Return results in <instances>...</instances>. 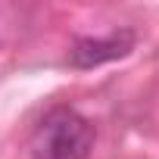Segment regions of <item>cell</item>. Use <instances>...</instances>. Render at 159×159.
I'll return each instance as SVG.
<instances>
[{
  "mask_svg": "<svg viewBox=\"0 0 159 159\" xmlns=\"http://www.w3.org/2000/svg\"><path fill=\"white\" fill-rule=\"evenodd\" d=\"M131 47H134V31H128V28L112 31L106 38H81L69 50V62L75 69H94V66H103V62H112V59L131 53Z\"/></svg>",
  "mask_w": 159,
  "mask_h": 159,
  "instance_id": "2",
  "label": "cell"
},
{
  "mask_svg": "<svg viewBox=\"0 0 159 159\" xmlns=\"http://www.w3.org/2000/svg\"><path fill=\"white\" fill-rule=\"evenodd\" d=\"M94 125L69 106L50 109L31 134V159H88Z\"/></svg>",
  "mask_w": 159,
  "mask_h": 159,
  "instance_id": "1",
  "label": "cell"
}]
</instances>
